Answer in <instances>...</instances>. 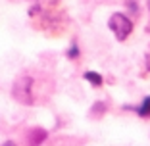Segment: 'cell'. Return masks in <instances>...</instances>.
Instances as JSON below:
<instances>
[{"mask_svg": "<svg viewBox=\"0 0 150 146\" xmlns=\"http://www.w3.org/2000/svg\"><path fill=\"white\" fill-rule=\"evenodd\" d=\"M108 25H110L112 33L115 35L117 40H125L133 31L131 19H129L127 16H123V13H114V16L110 18V21H108Z\"/></svg>", "mask_w": 150, "mask_h": 146, "instance_id": "1", "label": "cell"}, {"mask_svg": "<svg viewBox=\"0 0 150 146\" xmlns=\"http://www.w3.org/2000/svg\"><path fill=\"white\" fill-rule=\"evenodd\" d=\"M31 87H33V81L29 77H21L18 83L13 85V96L18 98L21 104H33Z\"/></svg>", "mask_w": 150, "mask_h": 146, "instance_id": "2", "label": "cell"}, {"mask_svg": "<svg viewBox=\"0 0 150 146\" xmlns=\"http://www.w3.org/2000/svg\"><path fill=\"white\" fill-rule=\"evenodd\" d=\"M46 138V131L44 129H31L27 135V146H40Z\"/></svg>", "mask_w": 150, "mask_h": 146, "instance_id": "3", "label": "cell"}, {"mask_svg": "<svg viewBox=\"0 0 150 146\" xmlns=\"http://www.w3.org/2000/svg\"><path fill=\"white\" fill-rule=\"evenodd\" d=\"M85 79L93 85V87H100V85L104 83L102 75H98V73H94V71H87V73H85Z\"/></svg>", "mask_w": 150, "mask_h": 146, "instance_id": "4", "label": "cell"}, {"mask_svg": "<svg viewBox=\"0 0 150 146\" xmlns=\"http://www.w3.org/2000/svg\"><path fill=\"white\" fill-rule=\"evenodd\" d=\"M139 115L141 117H150V96H146L144 100H142V104H141V108H139Z\"/></svg>", "mask_w": 150, "mask_h": 146, "instance_id": "5", "label": "cell"}, {"mask_svg": "<svg viewBox=\"0 0 150 146\" xmlns=\"http://www.w3.org/2000/svg\"><path fill=\"white\" fill-rule=\"evenodd\" d=\"M77 56H79V48H77V44H73V46H71V50H67V58L75 60Z\"/></svg>", "mask_w": 150, "mask_h": 146, "instance_id": "6", "label": "cell"}, {"mask_svg": "<svg viewBox=\"0 0 150 146\" xmlns=\"http://www.w3.org/2000/svg\"><path fill=\"white\" fill-rule=\"evenodd\" d=\"M2 146H18V144H16V142H12V140H6Z\"/></svg>", "mask_w": 150, "mask_h": 146, "instance_id": "7", "label": "cell"}]
</instances>
